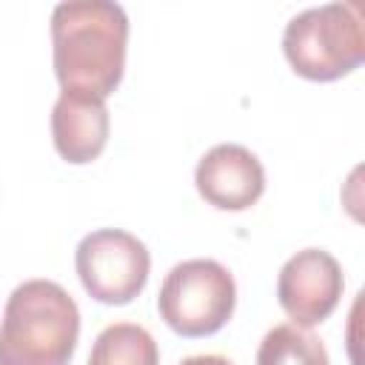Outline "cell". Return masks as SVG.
<instances>
[{
  "instance_id": "obj_2",
  "label": "cell",
  "mask_w": 365,
  "mask_h": 365,
  "mask_svg": "<svg viewBox=\"0 0 365 365\" xmlns=\"http://www.w3.org/2000/svg\"><path fill=\"white\" fill-rule=\"evenodd\" d=\"M80 336V308L54 279L20 282L0 319V365H68Z\"/></svg>"
},
{
  "instance_id": "obj_4",
  "label": "cell",
  "mask_w": 365,
  "mask_h": 365,
  "mask_svg": "<svg viewBox=\"0 0 365 365\" xmlns=\"http://www.w3.org/2000/svg\"><path fill=\"white\" fill-rule=\"evenodd\" d=\"M237 285L231 271L217 259L177 262L157 294L160 319L185 339L211 336L234 317Z\"/></svg>"
},
{
  "instance_id": "obj_1",
  "label": "cell",
  "mask_w": 365,
  "mask_h": 365,
  "mask_svg": "<svg viewBox=\"0 0 365 365\" xmlns=\"http://www.w3.org/2000/svg\"><path fill=\"white\" fill-rule=\"evenodd\" d=\"M128 14L111 0H68L51 11V60L60 91L106 100L123 80Z\"/></svg>"
},
{
  "instance_id": "obj_8",
  "label": "cell",
  "mask_w": 365,
  "mask_h": 365,
  "mask_svg": "<svg viewBox=\"0 0 365 365\" xmlns=\"http://www.w3.org/2000/svg\"><path fill=\"white\" fill-rule=\"evenodd\" d=\"M108 131L111 117L106 100L60 91L51 108V143L66 163L86 165L97 160L108 143Z\"/></svg>"
},
{
  "instance_id": "obj_9",
  "label": "cell",
  "mask_w": 365,
  "mask_h": 365,
  "mask_svg": "<svg viewBox=\"0 0 365 365\" xmlns=\"http://www.w3.org/2000/svg\"><path fill=\"white\" fill-rule=\"evenodd\" d=\"M88 365H160V348L143 325L114 322L97 334Z\"/></svg>"
},
{
  "instance_id": "obj_6",
  "label": "cell",
  "mask_w": 365,
  "mask_h": 365,
  "mask_svg": "<svg viewBox=\"0 0 365 365\" xmlns=\"http://www.w3.org/2000/svg\"><path fill=\"white\" fill-rule=\"evenodd\" d=\"M342 265L325 248L297 251L277 277V302L297 328H314L334 314L342 299Z\"/></svg>"
},
{
  "instance_id": "obj_3",
  "label": "cell",
  "mask_w": 365,
  "mask_h": 365,
  "mask_svg": "<svg viewBox=\"0 0 365 365\" xmlns=\"http://www.w3.org/2000/svg\"><path fill=\"white\" fill-rule=\"evenodd\" d=\"M288 66L314 83H331L365 60V31L356 6L325 3L294 14L282 31Z\"/></svg>"
},
{
  "instance_id": "obj_5",
  "label": "cell",
  "mask_w": 365,
  "mask_h": 365,
  "mask_svg": "<svg viewBox=\"0 0 365 365\" xmlns=\"http://www.w3.org/2000/svg\"><path fill=\"white\" fill-rule=\"evenodd\" d=\"M74 268L91 299L128 305L148 282L151 254L143 240L123 228H97L77 242Z\"/></svg>"
},
{
  "instance_id": "obj_7",
  "label": "cell",
  "mask_w": 365,
  "mask_h": 365,
  "mask_svg": "<svg viewBox=\"0 0 365 365\" xmlns=\"http://www.w3.org/2000/svg\"><path fill=\"white\" fill-rule=\"evenodd\" d=\"M194 185L208 205L220 211H245L265 191V168L245 145L220 143L200 157Z\"/></svg>"
},
{
  "instance_id": "obj_10",
  "label": "cell",
  "mask_w": 365,
  "mask_h": 365,
  "mask_svg": "<svg viewBox=\"0 0 365 365\" xmlns=\"http://www.w3.org/2000/svg\"><path fill=\"white\" fill-rule=\"evenodd\" d=\"M257 365H331V359L317 334L282 322L262 336L257 348Z\"/></svg>"
},
{
  "instance_id": "obj_11",
  "label": "cell",
  "mask_w": 365,
  "mask_h": 365,
  "mask_svg": "<svg viewBox=\"0 0 365 365\" xmlns=\"http://www.w3.org/2000/svg\"><path fill=\"white\" fill-rule=\"evenodd\" d=\"M180 365H234V362L220 354H197V356H185Z\"/></svg>"
}]
</instances>
